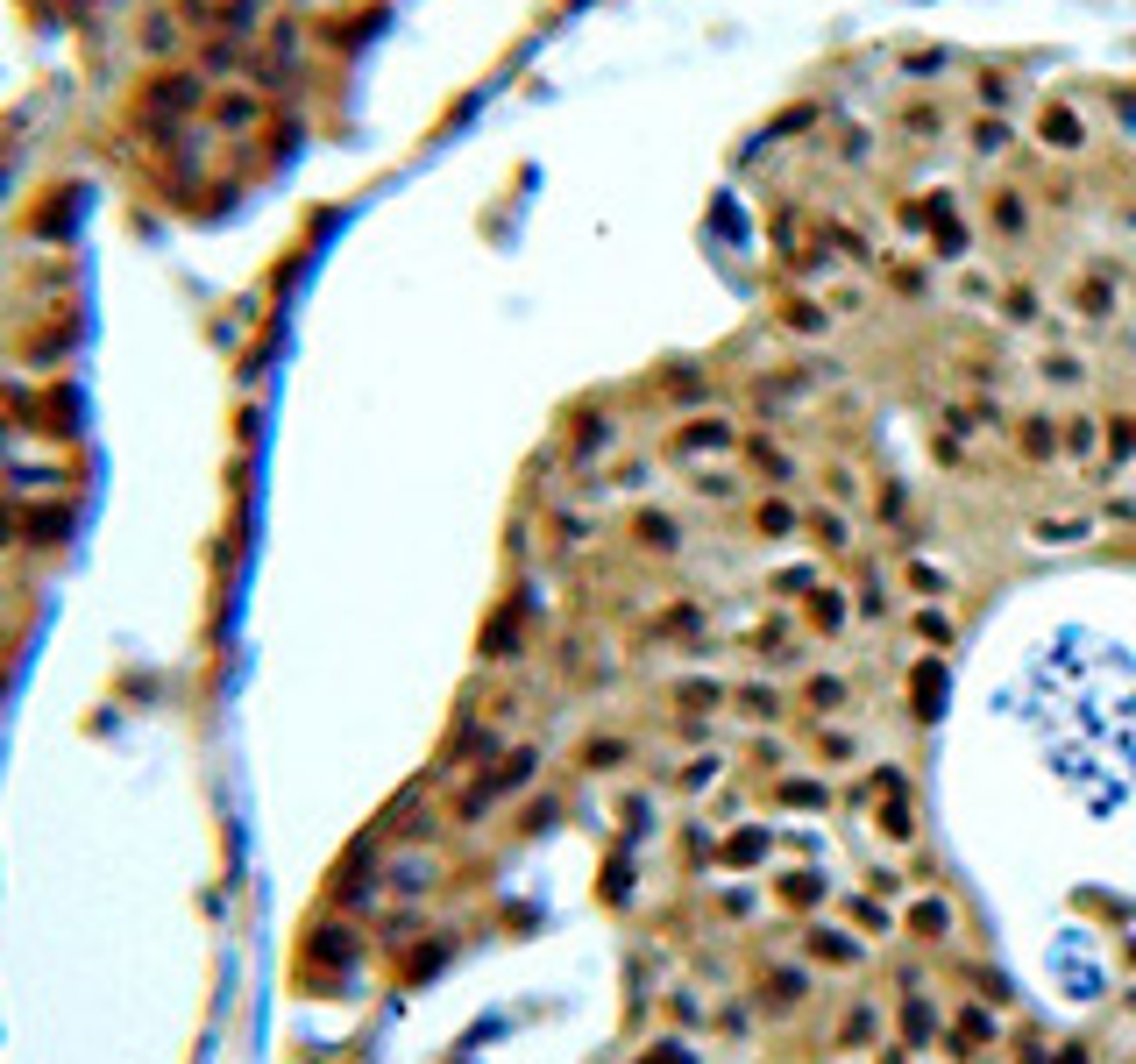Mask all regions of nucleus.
<instances>
[{
	"label": "nucleus",
	"instance_id": "f257e3e1",
	"mask_svg": "<svg viewBox=\"0 0 1136 1064\" xmlns=\"http://www.w3.org/2000/svg\"><path fill=\"white\" fill-rule=\"evenodd\" d=\"M909 695H917V717H938L945 710V667H917Z\"/></svg>",
	"mask_w": 1136,
	"mask_h": 1064
},
{
	"label": "nucleus",
	"instance_id": "f03ea898",
	"mask_svg": "<svg viewBox=\"0 0 1136 1064\" xmlns=\"http://www.w3.org/2000/svg\"><path fill=\"white\" fill-rule=\"evenodd\" d=\"M1044 142L1052 150H1080V121L1065 114V106H1044Z\"/></svg>",
	"mask_w": 1136,
	"mask_h": 1064
},
{
	"label": "nucleus",
	"instance_id": "7ed1b4c3",
	"mask_svg": "<svg viewBox=\"0 0 1136 1064\" xmlns=\"http://www.w3.org/2000/svg\"><path fill=\"white\" fill-rule=\"evenodd\" d=\"M945 923H952L945 902H917V915H909V930H917V937H945Z\"/></svg>",
	"mask_w": 1136,
	"mask_h": 1064
},
{
	"label": "nucleus",
	"instance_id": "20e7f679",
	"mask_svg": "<svg viewBox=\"0 0 1136 1064\" xmlns=\"http://www.w3.org/2000/svg\"><path fill=\"white\" fill-rule=\"evenodd\" d=\"M640 539H647L653 554H668V547H675V526H668L661 511H647V518H640Z\"/></svg>",
	"mask_w": 1136,
	"mask_h": 1064
},
{
	"label": "nucleus",
	"instance_id": "39448f33",
	"mask_svg": "<svg viewBox=\"0 0 1136 1064\" xmlns=\"http://www.w3.org/2000/svg\"><path fill=\"white\" fill-rule=\"evenodd\" d=\"M995 227H1008V235L1023 227V199L1016 192H995Z\"/></svg>",
	"mask_w": 1136,
	"mask_h": 1064
},
{
	"label": "nucleus",
	"instance_id": "423d86ee",
	"mask_svg": "<svg viewBox=\"0 0 1136 1064\" xmlns=\"http://www.w3.org/2000/svg\"><path fill=\"white\" fill-rule=\"evenodd\" d=\"M810 526H817V539H824V547H845V539H852V532H845V518H839V511H817Z\"/></svg>",
	"mask_w": 1136,
	"mask_h": 1064
},
{
	"label": "nucleus",
	"instance_id": "0eeeda50",
	"mask_svg": "<svg viewBox=\"0 0 1136 1064\" xmlns=\"http://www.w3.org/2000/svg\"><path fill=\"white\" fill-rule=\"evenodd\" d=\"M788 526H796V511H788V504H760V532H767V539H782Z\"/></svg>",
	"mask_w": 1136,
	"mask_h": 1064
},
{
	"label": "nucleus",
	"instance_id": "6e6552de",
	"mask_svg": "<svg viewBox=\"0 0 1136 1064\" xmlns=\"http://www.w3.org/2000/svg\"><path fill=\"white\" fill-rule=\"evenodd\" d=\"M1023 448H1030V454H1052V448H1058V433H1052L1044 419H1030V426H1023Z\"/></svg>",
	"mask_w": 1136,
	"mask_h": 1064
},
{
	"label": "nucleus",
	"instance_id": "1a4fd4ad",
	"mask_svg": "<svg viewBox=\"0 0 1136 1064\" xmlns=\"http://www.w3.org/2000/svg\"><path fill=\"white\" fill-rule=\"evenodd\" d=\"M675 448H725V426H689Z\"/></svg>",
	"mask_w": 1136,
	"mask_h": 1064
},
{
	"label": "nucleus",
	"instance_id": "9d476101",
	"mask_svg": "<svg viewBox=\"0 0 1136 1064\" xmlns=\"http://www.w3.org/2000/svg\"><path fill=\"white\" fill-rule=\"evenodd\" d=\"M974 150H1008V128L1001 121H974Z\"/></svg>",
	"mask_w": 1136,
	"mask_h": 1064
},
{
	"label": "nucleus",
	"instance_id": "9b49d317",
	"mask_svg": "<svg viewBox=\"0 0 1136 1064\" xmlns=\"http://www.w3.org/2000/svg\"><path fill=\"white\" fill-rule=\"evenodd\" d=\"M1080 305L1086 313H1108V284H1080Z\"/></svg>",
	"mask_w": 1136,
	"mask_h": 1064
},
{
	"label": "nucleus",
	"instance_id": "f8f14e48",
	"mask_svg": "<svg viewBox=\"0 0 1136 1064\" xmlns=\"http://www.w3.org/2000/svg\"><path fill=\"white\" fill-rule=\"evenodd\" d=\"M839 695H845V689H839V682H810V703H817V710H831V703H839Z\"/></svg>",
	"mask_w": 1136,
	"mask_h": 1064
}]
</instances>
